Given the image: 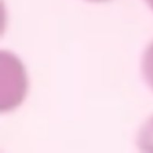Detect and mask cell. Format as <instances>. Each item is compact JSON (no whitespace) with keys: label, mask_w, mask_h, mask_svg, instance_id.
I'll use <instances>...</instances> for the list:
<instances>
[{"label":"cell","mask_w":153,"mask_h":153,"mask_svg":"<svg viewBox=\"0 0 153 153\" xmlns=\"http://www.w3.org/2000/svg\"><path fill=\"white\" fill-rule=\"evenodd\" d=\"M138 145L143 152H153V117L144 124L140 130Z\"/></svg>","instance_id":"1"},{"label":"cell","mask_w":153,"mask_h":153,"mask_svg":"<svg viewBox=\"0 0 153 153\" xmlns=\"http://www.w3.org/2000/svg\"><path fill=\"white\" fill-rule=\"evenodd\" d=\"M91 1H98V2H100V1H106V0H91Z\"/></svg>","instance_id":"4"},{"label":"cell","mask_w":153,"mask_h":153,"mask_svg":"<svg viewBox=\"0 0 153 153\" xmlns=\"http://www.w3.org/2000/svg\"><path fill=\"white\" fill-rule=\"evenodd\" d=\"M143 72L147 83L153 90V42L148 47L143 60Z\"/></svg>","instance_id":"2"},{"label":"cell","mask_w":153,"mask_h":153,"mask_svg":"<svg viewBox=\"0 0 153 153\" xmlns=\"http://www.w3.org/2000/svg\"><path fill=\"white\" fill-rule=\"evenodd\" d=\"M146 1H147V3L149 4V5L153 9V0H146Z\"/></svg>","instance_id":"3"}]
</instances>
